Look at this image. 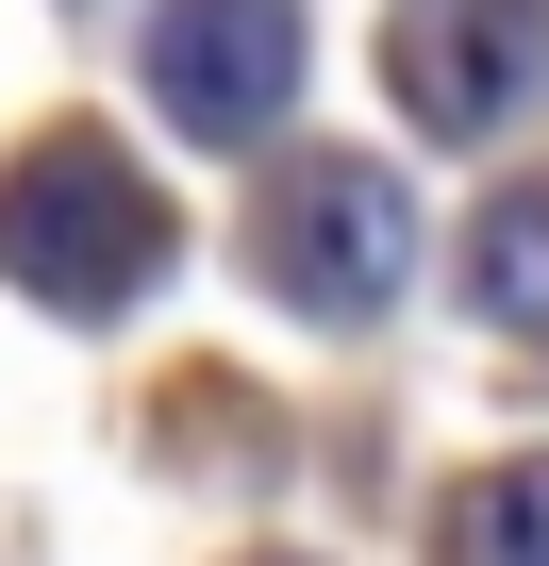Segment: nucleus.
<instances>
[{
	"label": "nucleus",
	"instance_id": "nucleus-1",
	"mask_svg": "<svg viewBox=\"0 0 549 566\" xmlns=\"http://www.w3.org/2000/svg\"><path fill=\"white\" fill-rule=\"evenodd\" d=\"M0 266L34 283L51 317H117L150 301V266H167V200L117 134H34L18 167H0Z\"/></svg>",
	"mask_w": 549,
	"mask_h": 566
},
{
	"label": "nucleus",
	"instance_id": "nucleus-2",
	"mask_svg": "<svg viewBox=\"0 0 549 566\" xmlns=\"http://www.w3.org/2000/svg\"><path fill=\"white\" fill-rule=\"evenodd\" d=\"M250 266H266V301H300V317H383L400 266H416V217H400V184L367 150H317L300 184H266Z\"/></svg>",
	"mask_w": 549,
	"mask_h": 566
},
{
	"label": "nucleus",
	"instance_id": "nucleus-3",
	"mask_svg": "<svg viewBox=\"0 0 549 566\" xmlns=\"http://www.w3.org/2000/svg\"><path fill=\"white\" fill-rule=\"evenodd\" d=\"M383 67H400V117L416 134L483 150V134L549 117V0H400Z\"/></svg>",
	"mask_w": 549,
	"mask_h": 566
},
{
	"label": "nucleus",
	"instance_id": "nucleus-4",
	"mask_svg": "<svg viewBox=\"0 0 549 566\" xmlns=\"http://www.w3.org/2000/svg\"><path fill=\"white\" fill-rule=\"evenodd\" d=\"M150 101L200 150L284 134V101H300V0H167L150 18Z\"/></svg>",
	"mask_w": 549,
	"mask_h": 566
},
{
	"label": "nucleus",
	"instance_id": "nucleus-5",
	"mask_svg": "<svg viewBox=\"0 0 549 566\" xmlns=\"http://www.w3.org/2000/svg\"><path fill=\"white\" fill-rule=\"evenodd\" d=\"M466 301H483L499 334H549V184L483 200V233H466Z\"/></svg>",
	"mask_w": 549,
	"mask_h": 566
},
{
	"label": "nucleus",
	"instance_id": "nucleus-6",
	"mask_svg": "<svg viewBox=\"0 0 549 566\" xmlns=\"http://www.w3.org/2000/svg\"><path fill=\"white\" fill-rule=\"evenodd\" d=\"M450 566H549V450L532 467H483L450 500Z\"/></svg>",
	"mask_w": 549,
	"mask_h": 566
}]
</instances>
